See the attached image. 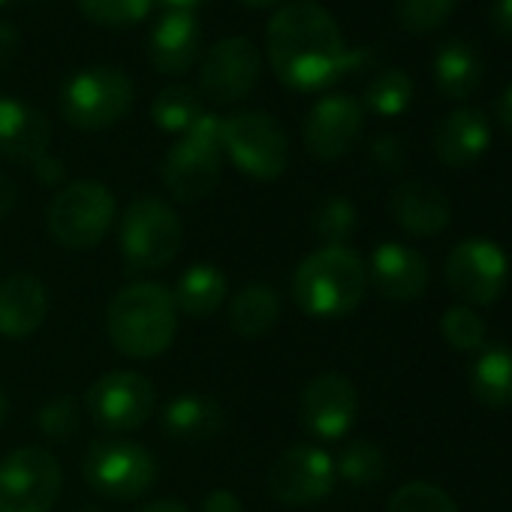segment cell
<instances>
[{"instance_id": "1", "label": "cell", "mask_w": 512, "mask_h": 512, "mask_svg": "<svg viewBox=\"0 0 512 512\" xmlns=\"http://www.w3.org/2000/svg\"><path fill=\"white\" fill-rule=\"evenodd\" d=\"M266 52L278 82L299 94L332 88L368 58L344 46L335 16L317 0H293L272 16L266 25Z\"/></svg>"}, {"instance_id": "2", "label": "cell", "mask_w": 512, "mask_h": 512, "mask_svg": "<svg viewBox=\"0 0 512 512\" xmlns=\"http://www.w3.org/2000/svg\"><path fill=\"white\" fill-rule=\"evenodd\" d=\"M109 341L130 359H154L169 350L178 332V308L163 284L139 281L124 287L106 314Z\"/></svg>"}, {"instance_id": "3", "label": "cell", "mask_w": 512, "mask_h": 512, "mask_svg": "<svg viewBox=\"0 0 512 512\" xmlns=\"http://www.w3.org/2000/svg\"><path fill=\"white\" fill-rule=\"evenodd\" d=\"M368 287V269L350 247H320L305 256L293 275L296 305L317 320H341L359 308Z\"/></svg>"}, {"instance_id": "4", "label": "cell", "mask_w": 512, "mask_h": 512, "mask_svg": "<svg viewBox=\"0 0 512 512\" xmlns=\"http://www.w3.org/2000/svg\"><path fill=\"white\" fill-rule=\"evenodd\" d=\"M184 244V226L175 208L157 196H139L118 223V250L130 275L166 269Z\"/></svg>"}, {"instance_id": "5", "label": "cell", "mask_w": 512, "mask_h": 512, "mask_svg": "<svg viewBox=\"0 0 512 512\" xmlns=\"http://www.w3.org/2000/svg\"><path fill=\"white\" fill-rule=\"evenodd\" d=\"M223 172V118L205 112L163 160V184L178 202L205 199Z\"/></svg>"}, {"instance_id": "6", "label": "cell", "mask_w": 512, "mask_h": 512, "mask_svg": "<svg viewBox=\"0 0 512 512\" xmlns=\"http://www.w3.org/2000/svg\"><path fill=\"white\" fill-rule=\"evenodd\" d=\"M133 94V79L124 70L97 64L67 79L61 91V115L76 130H106L130 115Z\"/></svg>"}, {"instance_id": "7", "label": "cell", "mask_w": 512, "mask_h": 512, "mask_svg": "<svg viewBox=\"0 0 512 512\" xmlns=\"http://www.w3.org/2000/svg\"><path fill=\"white\" fill-rule=\"evenodd\" d=\"M223 154L256 181H275L290 166V139L278 118L266 112H238L223 118Z\"/></svg>"}, {"instance_id": "8", "label": "cell", "mask_w": 512, "mask_h": 512, "mask_svg": "<svg viewBox=\"0 0 512 512\" xmlns=\"http://www.w3.org/2000/svg\"><path fill=\"white\" fill-rule=\"evenodd\" d=\"M115 196L100 181H73L49 205V232L67 250L97 247L115 223Z\"/></svg>"}, {"instance_id": "9", "label": "cell", "mask_w": 512, "mask_h": 512, "mask_svg": "<svg viewBox=\"0 0 512 512\" xmlns=\"http://www.w3.org/2000/svg\"><path fill=\"white\" fill-rule=\"evenodd\" d=\"M82 470L88 485L112 500H136L151 491L157 479L154 455L142 443L118 434L94 440L85 452Z\"/></svg>"}, {"instance_id": "10", "label": "cell", "mask_w": 512, "mask_h": 512, "mask_svg": "<svg viewBox=\"0 0 512 512\" xmlns=\"http://www.w3.org/2000/svg\"><path fill=\"white\" fill-rule=\"evenodd\" d=\"M61 488L64 473L49 449L22 446L0 458V512H49Z\"/></svg>"}, {"instance_id": "11", "label": "cell", "mask_w": 512, "mask_h": 512, "mask_svg": "<svg viewBox=\"0 0 512 512\" xmlns=\"http://www.w3.org/2000/svg\"><path fill=\"white\" fill-rule=\"evenodd\" d=\"M443 275H446L449 290L461 302H467V308L491 305L506 290L509 260L500 250V244L488 238H464L449 250Z\"/></svg>"}, {"instance_id": "12", "label": "cell", "mask_w": 512, "mask_h": 512, "mask_svg": "<svg viewBox=\"0 0 512 512\" xmlns=\"http://www.w3.org/2000/svg\"><path fill=\"white\" fill-rule=\"evenodd\" d=\"M91 419L109 434H127L142 428L157 407L154 383L136 371H109L91 383L85 395Z\"/></svg>"}, {"instance_id": "13", "label": "cell", "mask_w": 512, "mask_h": 512, "mask_svg": "<svg viewBox=\"0 0 512 512\" xmlns=\"http://www.w3.org/2000/svg\"><path fill=\"white\" fill-rule=\"evenodd\" d=\"M335 458L311 443H299L284 449L269 467L266 488L278 503L308 506L323 500L335 488Z\"/></svg>"}, {"instance_id": "14", "label": "cell", "mask_w": 512, "mask_h": 512, "mask_svg": "<svg viewBox=\"0 0 512 512\" xmlns=\"http://www.w3.org/2000/svg\"><path fill=\"white\" fill-rule=\"evenodd\" d=\"M263 73V55L247 37H226L214 43L199 70V88L208 100L229 106L244 100Z\"/></svg>"}, {"instance_id": "15", "label": "cell", "mask_w": 512, "mask_h": 512, "mask_svg": "<svg viewBox=\"0 0 512 512\" xmlns=\"http://www.w3.org/2000/svg\"><path fill=\"white\" fill-rule=\"evenodd\" d=\"M359 392L344 374L314 377L299 398V422L317 440H341L356 425Z\"/></svg>"}, {"instance_id": "16", "label": "cell", "mask_w": 512, "mask_h": 512, "mask_svg": "<svg viewBox=\"0 0 512 512\" xmlns=\"http://www.w3.org/2000/svg\"><path fill=\"white\" fill-rule=\"evenodd\" d=\"M365 127V106L347 94L323 97L305 118V145L317 160L344 157Z\"/></svg>"}, {"instance_id": "17", "label": "cell", "mask_w": 512, "mask_h": 512, "mask_svg": "<svg viewBox=\"0 0 512 512\" xmlns=\"http://www.w3.org/2000/svg\"><path fill=\"white\" fill-rule=\"evenodd\" d=\"M368 278L380 296L392 302H413L428 287V263L419 250L401 241H383L371 253Z\"/></svg>"}, {"instance_id": "18", "label": "cell", "mask_w": 512, "mask_h": 512, "mask_svg": "<svg viewBox=\"0 0 512 512\" xmlns=\"http://www.w3.org/2000/svg\"><path fill=\"white\" fill-rule=\"evenodd\" d=\"M49 145L52 124L37 106L19 97H0V157L34 166L49 154Z\"/></svg>"}, {"instance_id": "19", "label": "cell", "mask_w": 512, "mask_h": 512, "mask_svg": "<svg viewBox=\"0 0 512 512\" xmlns=\"http://www.w3.org/2000/svg\"><path fill=\"white\" fill-rule=\"evenodd\" d=\"M202 46V25L187 10H169L160 16V22L151 31L148 55L151 64L166 76H181L193 70Z\"/></svg>"}, {"instance_id": "20", "label": "cell", "mask_w": 512, "mask_h": 512, "mask_svg": "<svg viewBox=\"0 0 512 512\" xmlns=\"http://www.w3.org/2000/svg\"><path fill=\"white\" fill-rule=\"evenodd\" d=\"M491 145V124L485 112L461 106L449 112L434 133V154L443 166L464 169L473 166Z\"/></svg>"}, {"instance_id": "21", "label": "cell", "mask_w": 512, "mask_h": 512, "mask_svg": "<svg viewBox=\"0 0 512 512\" xmlns=\"http://www.w3.org/2000/svg\"><path fill=\"white\" fill-rule=\"evenodd\" d=\"M49 317V290L34 275L0 281V338H28Z\"/></svg>"}, {"instance_id": "22", "label": "cell", "mask_w": 512, "mask_h": 512, "mask_svg": "<svg viewBox=\"0 0 512 512\" xmlns=\"http://www.w3.org/2000/svg\"><path fill=\"white\" fill-rule=\"evenodd\" d=\"M389 211L410 235H437L452 220L449 199L425 181H401L389 196Z\"/></svg>"}, {"instance_id": "23", "label": "cell", "mask_w": 512, "mask_h": 512, "mask_svg": "<svg viewBox=\"0 0 512 512\" xmlns=\"http://www.w3.org/2000/svg\"><path fill=\"white\" fill-rule=\"evenodd\" d=\"M223 407L205 395H178L160 413V431L175 443H202L223 428Z\"/></svg>"}, {"instance_id": "24", "label": "cell", "mask_w": 512, "mask_h": 512, "mask_svg": "<svg viewBox=\"0 0 512 512\" xmlns=\"http://www.w3.org/2000/svg\"><path fill=\"white\" fill-rule=\"evenodd\" d=\"M281 296L269 284H247L229 302V326L238 338L256 341L269 335L281 320Z\"/></svg>"}, {"instance_id": "25", "label": "cell", "mask_w": 512, "mask_h": 512, "mask_svg": "<svg viewBox=\"0 0 512 512\" xmlns=\"http://www.w3.org/2000/svg\"><path fill=\"white\" fill-rule=\"evenodd\" d=\"M226 299V278L211 263H193L187 266L172 290V302L181 314L193 320H208Z\"/></svg>"}, {"instance_id": "26", "label": "cell", "mask_w": 512, "mask_h": 512, "mask_svg": "<svg viewBox=\"0 0 512 512\" xmlns=\"http://www.w3.org/2000/svg\"><path fill=\"white\" fill-rule=\"evenodd\" d=\"M482 70V55L464 40L443 43L434 58V82L449 100H467L479 88Z\"/></svg>"}, {"instance_id": "27", "label": "cell", "mask_w": 512, "mask_h": 512, "mask_svg": "<svg viewBox=\"0 0 512 512\" xmlns=\"http://www.w3.org/2000/svg\"><path fill=\"white\" fill-rule=\"evenodd\" d=\"M470 395L491 410L512 407V350L509 347H488L479 359L467 368Z\"/></svg>"}, {"instance_id": "28", "label": "cell", "mask_w": 512, "mask_h": 512, "mask_svg": "<svg viewBox=\"0 0 512 512\" xmlns=\"http://www.w3.org/2000/svg\"><path fill=\"white\" fill-rule=\"evenodd\" d=\"M202 115V94L190 85H169L151 103V118L163 133H187Z\"/></svg>"}, {"instance_id": "29", "label": "cell", "mask_w": 512, "mask_h": 512, "mask_svg": "<svg viewBox=\"0 0 512 512\" xmlns=\"http://www.w3.org/2000/svg\"><path fill=\"white\" fill-rule=\"evenodd\" d=\"M356 223H359L356 205L347 196H338V193L323 196L317 202V208H314V217H311L314 235L326 247H344L350 241V235L356 232Z\"/></svg>"}, {"instance_id": "30", "label": "cell", "mask_w": 512, "mask_h": 512, "mask_svg": "<svg viewBox=\"0 0 512 512\" xmlns=\"http://www.w3.org/2000/svg\"><path fill=\"white\" fill-rule=\"evenodd\" d=\"M335 473L356 488H368L386 476V455L371 440H350L335 458Z\"/></svg>"}, {"instance_id": "31", "label": "cell", "mask_w": 512, "mask_h": 512, "mask_svg": "<svg viewBox=\"0 0 512 512\" xmlns=\"http://www.w3.org/2000/svg\"><path fill=\"white\" fill-rule=\"evenodd\" d=\"M413 100V82L404 70H383L365 88V106L383 118H395L407 112Z\"/></svg>"}, {"instance_id": "32", "label": "cell", "mask_w": 512, "mask_h": 512, "mask_svg": "<svg viewBox=\"0 0 512 512\" xmlns=\"http://www.w3.org/2000/svg\"><path fill=\"white\" fill-rule=\"evenodd\" d=\"M154 7V0H79V10L91 25L130 28L139 25Z\"/></svg>"}, {"instance_id": "33", "label": "cell", "mask_w": 512, "mask_h": 512, "mask_svg": "<svg viewBox=\"0 0 512 512\" xmlns=\"http://www.w3.org/2000/svg\"><path fill=\"white\" fill-rule=\"evenodd\" d=\"M440 335L449 347L461 350V353H473L485 344V320L467 308V305H455L449 311H443L440 317Z\"/></svg>"}, {"instance_id": "34", "label": "cell", "mask_w": 512, "mask_h": 512, "mask_svg": "<svg viewBox=\"0 0 512 512\" xmlns=\"http://www.w3.org/2000/svg\"><path fill=\"white\" fill-rule=\"evenodd\" d=\"M386 512H458V506H455V500H452L443 488H437L434 482L416 479V482L401 485V488L389 497Z\"/></svg>"}, {"instance_id": "35", "label": "cell", "mask_w": 512, "mask_h": 512, "mask_svg": "<svg viewBox=\"0 0 512 512\" xmlns=\"http://www.w3.org/2000/svg\"><path fill=\"white\" fill-rule=\"evenodd\" d=\"M452 10H455V0H395L398 22L410 34H431V31H437L440 25H446Z\"/></svg>"}, {"instance_id": "36", "label": "cell", "mask_w": 512, "mask_h": 512, "mask_svg": "<svg viewBox=\"0 0 512 512\" xmlns=\"http://www.w3.org/2000/svg\"><path fill=\"white\" fill-rule=\"evenodd\" d=\"M79 422H82L79 404H76V398H70V395H61V398L43 404V410L37 413V425H40L43 437H49V440H55V443L70 440V437L79 431Z\"/></svg>"}, {"instance_id": "37", "label": "cell", "mask_w": 512, "mask_h": 512, "mask_svg": "<svg viewBox=\"0 0 512 512\" xmlns=\"http://www.w3.org/2000/svg\"><path fill=\"white\" fill-rule=\"evenodd\" d=\"M371 160L386 169V172H398L407 160V148H404V139H398L395 133H383L380 139H374L371 145Z\"/></svg>"}, {"instance_id": "38", "label": "cell", "mask_w": 512, "mask_h": 512, "mask_svg": "<svg viewBox=\"0 0 512 512\" xmlns=\"http://www.w3.org/2000/svg\"><path fill=\"white\" fill-rule=\"evenodd\" d=\"M202 512H244L241 500L235 497V491L229 488H214L208 491V497L202 500Z\"/></svg>"}, {"instance_id": "39", "label": "cell", "mask_w": 512, "mask_h": 512, "mask_svg": "<svg viewBox=\"0 0 512 512\" xmlns=\"http://www.w3.org/2000/svg\"><path fill=\"white\" fill-rule=\"evenodd\" d=\"M19 55V31L7 22H0V73H4Z\"/></svg>"}, {"instance_id": "40", "label": "cell", "mask_w": 512, "mask_h": 512, "mask_svg": "<svg viewBox=\"0 0 512 512\" xmlns=\"http://www.w3.org/2000/svg\"><path fill=\"white\" fill-rule=\"evenodd\" d=\"M491 25L500 37L512 40V0H494L491 4Z\"/></svg>"}, {"instance_id": "41", "label": "cell", "mask_w": 512, "mask_h": 512, "mask_svg": "<svg viewBox=\"0 0 512 512\" xmlns=\"http://www.w3.org/2000/svg\"><path fill=\"white\" fill-rule=\"evenodd\" d=\"M34 172H37V178H40L43 184H58V181L64 178V163H61L58 157L46 154V157H40V160L34 163Z\"/></svg>"}, {"instance_id": "42", "label": "cell", "mask_w": 512, "mask_h": 512, "mask_svg": "<svg viewBox=\"0 0 512 512\" xmlns=\"http://www.w3.org/2000/svg\"><path fill=\"white\" fill-rule=\"evenodd\" d=\"M16 199H19V190L13 184V178L0 172V220L16 208Z\"/></svg>"}, {"instance_id": "43", "label": "cell", "mask_w": 512, "mask_h": 512, "mask_svg": "<svg viewBox=\"0 0 512 512\" xmlns=\"http://www.w3.org/2000/svg\"><path fill=\"white\" fill-rule=\"evenodd\" d=\"M497 118H500V127L512 136V85L497 100Z\"/></svg>"}, {"instance_id": "44", "label": "cell", "mask_w": 512, "mask_h": 512, "mask_svg": "<svg viewBox=\"0 0 512 512\" xmlns=\"http://www.w3.org/2000/svg\"><path fill=\"white\" fill-rule=\"evenodd\" d=\"M139 512H190V509L181 500H157V503H148Z\"/></svg>"}, {"instance_id": "45", "label": "cell", "mask_w": 512, "mask_h": 512, "mask_svg": "<svg viewBox=\"0 0 512 512\" xmlns=\"http://www.w3.org/2000/svg\"><path fill=\"white\" fill-rule=\"evenodd\" d=\"M154 4H160L166 13L169 10H187V13H193L199 4H205V0H154Z\"/></svg>"}, {"instance_id": "46", "label": "cell", "mask_w": 512, "mask_h": 512, "mask_svg": "<svg viewBox=\"0 0 512 512\" xmlns=\"http://www.w3.org/2000/svg\"><path fill=\"white\" fill-rule=\"evenodd\" d=\"M238 4H244V7H250V10H269V7L281 4V0H238Z\"/></svg>"}, {"instance_id": "47", "label": "cell", "mask_w": 512, "mask_h": 512, "mask_svg": "<svg viewBox=\"0 0 512 512\" xmlns=\"http://www.w3.org/2000/svg\"><path fill=\"white\" fill-rule=\"evenodd\" d=\"M7 419V398H4V392H0V422Z\"/></svg>"}, {"instance_id": "48", "label": "cell", "mask_w": 512, "mask_h": 512, "mask_svg": "<svg viewBox=\"0 0 512 512\" xmlns=\"http://www.w3.org/2000/svg\"><path fill=\"white\" fill-rule=\"evenodd\" d=\"M79 512H100L97 506H85V509H79Z\"/></svg>"}, {"instance_id": "49", "label": "cell", "mask_w": 512, "mask_h": 512, "mask_svg": "<svg viewBox=\"0 0 512 512\" xmlns=\"http://www.w3.org/2000/svg\"><path fill=\"white\" fill-rule=\"evenodd\" d=\"M4 4H7V0H0V7H4Z\"/></svg>"}]
</instances>
